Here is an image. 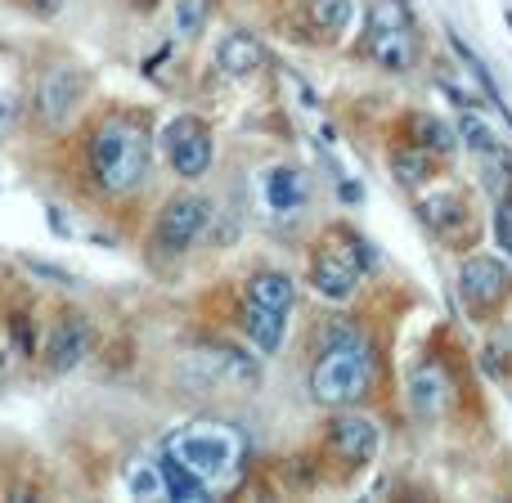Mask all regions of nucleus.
Returning a JSON list of instances; mask_svg holds the SVG:
<instances>
[{"label":"nucleus","instance_id":"f03ea898","mask_svg":"<svg viewBox=\"0 0 512 503\" xmlns=\"http://www.w3.org/2000/svg\"><path fill=\"white\" fill-rule=\"evenodd\" d=\"M319 409H364L382 387V351L351 315H333L319 328L306 373Z\"/></svg>","mask_w":512,"mask_h":503},{"label":"nucleus","instance_id":"423d86ee","mask_svg":"<svg viewBox=\"0 0 512 503\" xmlns=\"http://www.w3.org/2000/svg\"><path fill=\"white\" fill-rule=\"evenodd\" d=\"M90 99V72L72 59L45 63L36 72L32 90H27V122L36 135H63L81 113H86Z\"/></svg>","mask_w":512,"mask_h":503},{"label":"nucleus","instance_id":"9d476101","mask_svg":"<svg viewBox=\"0 0 512 503\" xmlns=\"http://www.w3.org/2000/svg\"><path fill=\"white\" fill-rule=\"evenodd\" d=\"M324 454L333 463H346L351 472L369 468L382 454V423L364 409H328L324 418Z\"/></svg>","mask_w":512,"mask_h":503},{"label":"nucleus","instance_id":"f3484780","mask_svg":"<svg viewBox=\"0 0 512 503\" xmlns=\"http://www.w3.org/2000/svg\"><path fill=\"white\" fill-rule=\"evenodd\" d=\"M441 162L445 158H436V153L418 149L409 140H396V135L387 140V171L400 189H427L436 180V171H441Z\"/></svg>","mask_w":512,"mask_h":503},{"label":"nucleus","instance_id":"ddd939ff","mask_svg":"<svg viewBox=\"0 0 512 503\" xmlns=\"http://www.w3.org/2000/svg\"><path fill=\"white\" fill-rule=\"evenodd\" d=\"M454 396H459V378H454V369L441 360V355H423V360L409 369L405 405L418 423H441V418L454 409Z\"/></svg>","mask_w":512,"mask_h":503},{"label":"nucleus","instance_id":"393cba45","mask_svg":"<svg viewBox=\"0 0 512 503\" xmlns=\"http://www.w3.org/2000/svg\"><path fill=\"white\" fill-rule=\"evenodd\" d=\"M328 230H333V239H337L346 252L355 256V265H360L364 274H373V270H378V261H382V256H378V248H373V239H369V234H360V230H355V225H346V221L328 225Z\"/></svg>","mask_w":512,"mask_h":503},{"label":"nucleus","instance_id":"2eb2a0df","mask_svg":"<svg viewBox=\"0 0 512 503\" xmlns=\"http://www.w3.org/2000/svg\"><path fill=\"white\" fill-rule=\"evenodd\" d=\"M261 189V207L270 216H301L310 207V171L297 162H274L256 176Z\"/></svg>","mask_w":512,"mask_h":503},{"label":"nucleus","instance_id":"7ed1b4c3","mask_svg":"<svg viewBox=\"0 0 512 503\" xmlns=\"http://www.w3.org/2000/svg\"><path fill=\"white\" fill-rule=\"evenodd\" d=\"M176 387L198 400L256 396V391H261V360L234 342H203L180 355Z\"/></svg>","mask_w":512,"mask_h":503},{"label":"nucleus","instance_id":"a878e982","mask_svg":"<svg viewBox=\"0 0 512 503\" xmlns=\"http://www.w3.org/2000/svg\"><path fill=\"white\" fill-rule=\"evenodd\" d=\"M459 144H468L472 153H481V158H490V153H499V140H495V131H490L486 122L477 117V108H463V117H459Z\"/></svg>","mask_w":512,"mask_h":503},{"label":"nucleus","instance_id":"dca6fc26","mask_svg":"<svg viewBox=\"0 0 512 503\" xmlns=\"http://www.w3.org/2000/svg\"><path fill=\"white\" fill-rule=\"evenodd\" d=\"M212 63H216V72H221V77L248 81V77H256V72L265 68V45H261V36L234 27V32H225L221 41H216Z\"/></svg>","mask_w":512,"mask_h":503},{"label":"nucleus","instance_id":"5701e85b","mask_svg":"<svg viewBox=\"0 0 512 503\" xmlns=\"http://www.w3.org/2000/svg\"><path fill=\"white\" fill-rule=\"evenodd\" d=\"M153 468H158V477H162V499H216L212 486H207L203 477H194L171 450H162V459L153 463Z\"/></svg>","mask_w":512,"mask_h":503},{"label":"nucleus","instance_id":"6e6552de","mask_svg":"<svg viewBox=\"0 0 512 503\" xmlns=\"http://www.w3.org/2000/svg\"><path fill=\"white\" fill-rule=\"evenodd\" d=\"M454 288H459V301L472 324H495L512 301V265L490 252H472L463 256Z\"/></svg>","mask_w":512,"mask_h":503},{"label":"nucleus","instance_id":"a211bd4d","mask_svg":"<svg viewBox=\"0 0 512 503\" xmlns=\"http://www.w3.org/2000/svg\"><path fill=\"white\" fill-rule=\"evenodd\" d=\"M396 140L418 144V149L436 153V158H445V162H450L454 153H459V131H454V126L445 122V117L427 113V108H418V113H405V117H400Z\"/></svg>","mask_w":512,"mask_h":503},{"label":"nucleus","instance_id":"4be33fe9","mask_svg":"<svg viewBox=\"0 0 512 503\" xmlns=\"http://www.w3.org/2000/svg\"><path fill=\"white\" fill-rule=\"evenodd\" d=\"M306 18L319 32V41H342L355 27V18H360V5H355V0H310Z\"/></svg>","mask_w":512,"mask_h":503},{"label":"nucleus","instance_id":"39448f33","mask_svg":"<svg viewBox=\"0 0 512 503\" xmlns=\"http://www.w3.org/2000/svg\"><path fill=\"white\" fill-rule=\"evenodd\" d=\"M212 221H216L212 198L198 194V189H180V194L162 198V207L153 212V225H149V239H144V252H149L153 265H176V261H185V256L207 239Z\"/></svg>","mask_w":512,"mask_h":503},{"label":"nucleus","instance_id":"1a4fd4ad","mask_svg":"<svg viewBox=\"0 0 512 503\" xmlns=\"http://www.w3.org/2000/svg\"><path fill=\"white\" fill-rule=\"evenodd\" d=\"M162 153H167L171 176H180L185 185H198V180L212 176L216 167V131L207 117L198 113H176L171 122H162Z\"/></svg>","mask_w":512,"mask_h":503},{"label":"nucleus","instance_id":"f257e3e1","mask_svg":"<svg viewBox=\"0 0 512 503\" xmlns=\"http://www.w3.org/2000/svg\"><path fill=\"white\" fill-rule=\"evenodd\" d=\"M153 117L144 108H104L86 122L81 140V176L108 203L135 198L153 171Z\"/></svg>","mask_w":512,"mask_h":503},{"label":"nucleus","instance_id":"6ab92c4d","mask_svg":"<svg viewBox=\"0 0 512 503\" xmlns=\"http://www.w3.org/2000/svg\"><path fill=\"white\" fill-rule=\"evenodd\" d=\"M239 333L252 342L256 355H279L283 342H288V315H283V310H270V306H256V301L243 297Z\"/></svg>","mask_w":512,"mask_h":503},{"label":"nucleus","instance_id":"cd10ccee","mask_svg":"<svg viewBox=\"0 0 512 503\" xmlns=\"http://www.w3.org/2000/svg\"><path fill=\"white\" fill-rule=\"evenodd\" d=\"M23 5H27V14H36V18H45V23H50V18L63 14V5H68V0H23Z\"/></svg>","mask_w":512,"mask_h":503},{"label":"nucleus","instance_id":"b1692460","mask_svg":"<svg viewBox=\"0 0 512 503\" xmlns=\"http://www.w3.org/2000/svg\"><path fill=\"white\" fill-rule=\"evenodd\" d=\"M216 18V0H171V32L180 41H198Z\"/></svg>","mask_w":512,"mask_h":503},{"label":"nucleus","instance_id":"aec40b11","mask_svg":"<svg viewBox=\"0 0 512 503\" xmlns=\"http://www.w3.org/2000/svg\"><path fill=\"white\" fill-rule=\"evenodd\" d=\"M243 297L256 301V306L292 315V306H297V279L288 270H279V265H256L248 279H243Z\"/></svg>","mask_w":512,"mask_h":503},{"label":"nucleus","instance_id":"bb28decb","mask_svg":"<svg viewBox=\"0 0 512 503\" xmlns=\"http://www.w3.org/2000/svg\"><path fill=\"white\" fill-rule=\"evenodd\" d=\"M495 243H499V248H504V252L512 256V212H508L504 203L495 207Z\"/></svg>","mask_w":512,"mask_h":503},{"label":"nucleus","instance_id":"20e7f679","mask_svg":"<svg viewBox=\"0 0 512 503\" xmlns=\"http://www.w3.org/2000/svg\"><path fill=\"white\" fill-rule=\"evenodd\" d=\"M360 59H369L387 77H409L423 59V36L405 0H369L360 32Z\"/></svg>","mask_w":512,"mask_h":503},{"label":"nucleus","instance_id":"412c9836","mask_svg":"<svg viewBox=\"0 0 512 503\" xmlns=\"http://www.w3.org/2000/svg\"><path fill=\"white\" fill-rule=\"evenodd\" d=\"M27 122V90H23V63L5 50L0 63V144L14 140V131Z\"/></svg>","mask_w":512,"mask_h":503},{"label":"nucleus","instance_id":"0eeeda50","mask_svg":"<svg viewBox=\"0 0 512 503\" xmlns=\"http://www.w3.org/2000/svg\"><path fill=\"white\" fill-rule=\"evenodd\" d=\"M167 450L185 463L194 477H203L212 486V495L225 486L234 468H239V436L230 427H216V423H194L185 432H176L167 441Z\"/></svg>","mask_w":512,"mask_h":503},{"label":"nucleus","instance_id":"f8f14e48","mask_svg":"<svg viewBox=\"0 0 512 503\" xmlns=\"http://www.w3.org/2000/svg\"><path fill=\"white\" fill-rule=\"evenodd\" d=\"M306 283L315 297L333 301V306H346V301L360 292L364 283V270L355 265V256L333 239V230H324L315 243H310V256H306Z\"/></svg>","mask_w":512,"mask_h":503},{"label":"nucleus","instance_id":"9b49d317","mask_svg":"<svg viewBox=\"0 0 512 503\" xmlns=\"http://www.w3.org/2000/svg\"><path fill=\"white\" fill-rule=\"evenodd\" d=\"M90 351H95V324H90V315L77 310V306L59 310V315L50 319V328H45L41 346H36V355H41V364H45L50 378H68V373H77L81 364L90 360Z\"/></svg>","mask_w":512,"mask_h":503},{"label":"nucleus","instance_id":"4468645a","mask_svg":"<svg viewBox=\"0 0 512 503\" xmlns=\"http://www.w3.org/2000/svg\"><path fill=\"white\" fill-rule=\"evenodd\" d=\"M414 212H418V221H423V230L454 252H468L472 239H477V216H472L468 198H463L459 189H441V194L418 198Z\"/></svg>","mask_w":512,"mask_h":503}]
</instances>
